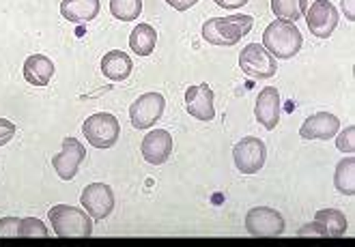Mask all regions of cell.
I'll use <instances>...</instances> for the list:
<instances>
[{
	"label": "cell",
	"instance_id": "obj_1",
	"mask_svg": "<svg viewBox=\"0 0 355 247\" xmlns=\"http://www.w3.org/2000/svg\"><path fill=\"white\" fill-rule=\"evenodd\" d=\"M252 15H228V17H211L202 24V39L211 46L231 48L239 44L241 37L252 30Z\"/></svg>",
	"mask_w": 355,
	"mask_h": 247
},
{
	"label": "cell",
	"instance_id": "obj_2",
	"mask_svg": "<svg viewBox=\"0 0 355 247\" xmlns=\"http://www.w3.org/2000/svg\"><path fill=\"white\" fill-rule=\"evenodd\" d=\"M302 33L295 26V22H286V19H276L271 22L263 33V48L274 58H293L302 50Z\"/></svg>",
	"mask_w": 355,
	"mask_h": 247
},
{
	"label": "cell",
	"instance_id": "obj_3",
	"mask_svg": "<svg viewBox=\"0 0 355 247\" xmlns=\"http://www.w3.org/2000/svg\"><path fill=\"white\" fill-rule=\"evenodd\" d=\"M52 228L62 239H85L93 235V217L85 209L56 204L50 209Z\"/></svg>",
	"mask_w": 355,
	"mask_h": 247
},
{
	"label": "cell",
	"instance_id": "obj_4",
	"mask_svg": "<svg viewBox=\"0 0 355 247\" xmlns=\"http://www.w3.org/2000/svg\"><path fill=\"white\" fill-rule=\"evenodd\" d=\"M82 131H85V138L91 147L95 149H110L119 142L121 138V122L114 114L108 112H97L93 116H89L82 125Z\"/></svg>",
	"mask_w": 355,
	"mask_h": 247
},
{
	"label": "cell",
	"instance_id": "obj_5",
	"mask_svg": "<svg viewBox=\"0 0 355 247\" xmlns=\"http://www.w3.org/2000/svg\"><path fill=\"white\" fill-rule=\"evenodd\" d=\"M239 67L241 71L252 77V80H267L274 77L278 67H276V58L271 56L261 44H248L241 54H239Z\"/></svg>",
	"mask_w": 355,
	"mask_h": 247
},
{
	"label": "cell",
	"instance_id": "obj_6",
	"mask_svg": "<svg viewBox=\"0 0 355 247\" xmlns=\"http://www.w3.org/2000/svg\"><path fill=\"white\" fill-rule=\"evenodd\" d=\"M233 159H235V166L241 174H257L265 166V159H267L265 142L254 136L243 138L241 142L235 144Z\"/></svg>",
	"mask_w": 355,
	"mask_h": 247
},
{
	"label": "cell",
	"instance_id": "obj_7",
	"mask_svg": "<svg viewBox=\"0 0 355 247\" xmlns=\"http://www.w3.org/2000/svg\"><path fill=\"white\" fill-rule=\"evenodd\" d=\"M166 108V99L162 93H144L140 95L132 108H130V118H132V125L136 129H149L151 125L162 118Z\"/></svg>",
	"mask_w": 355,
	"mask_h": 247
},
{
	"label": "cell",
	"instance_id": "obj_8",
	"mask_svg": "<svg viewBox=\"0 0 355 247\" xmlns=\"http://www.w3.org/2000/svg\"><path fill=\"white\" fill-rule=\"evenodd\" d=\"M245 228L252 237H280L284 232V217L269 207H254L245 215Z\"/></svg>",
	"mask_w": 355,
	"mask_h": 247
},
{
	"label": "cell",
	"instance_id": "obj_9",
	"mask_svg": "<svg viewBox=\"0 0 355 247\" xmlns=\"http://www.w3.org/2000/svg\"><path fill=\"white\" fill-rule=\"evenodd\" d=\"M304 15H306V24H308L310 33L319 39L331 37V33L338 26V11L331 3H327V0H317V3H312L304 11Z\"/></svg>",
	"mask_w": 355,
	"mask_h": 247
},
{
	"label": "cell",
	"instance_id": "obj_10",
	"mask_svg": "<svg viewBox=\"0 0 355 247\" xmlns=\"http://www.w3.org/2000/svg\"><path fill=\"white\" fill-rule=\"evenodd\" d=\"M80 202L93 219H106L114 209L112 187L103 183H91L85 187V192H82Z\"/></svg>",
	"mask_w": 355,
	"mask_h": 247
},
{
	"label": "cell",
	"instance_id": "obj_11",
	"mask_svg": "<svg viewBox=\"0 0 355 247\" xmlns=\"http://www.w3.org/2000/svg\"><path fill=\"white\" fill-rule=\"evenodd\" d=\"M87 159V149L85 144L78 142L76 138H65L62 140V149L58 155L52 157V166L56 170V174L62 181H71L78 174L80 163Z\"/></svg>",
	"mask_w": 355,
	"mask_h": 247
},
{
	"label": "cell",
	"instance_id": "obj_12",
	"mask_svg": "<svg viewBox=\"0 0 355 247\" xmlns=\"http://www.w3.org/2000/svg\"><path fill=\"white\" fill-rule=\"evenodd\" d=\"M185 110L190 116L198 120H214L216 108H214V91L209 84L190 86L185 91Z\"/></svg>",
	"mask_w": 355,
	"mask_h": 247
},
{
	"label": "cell",
	"instance_id": "obj_13",
	"mask_svg": "<svg viewBox=\"0 0 355 247\" xmlns=\"http://www.w3.org/2000/svg\"><path fill=\"white\" fill-rule=\"evenodd\" d=\"M140 151H142V157L147 159L151 166H162V163L168 161L173 153V136L166 129H155L144 136Z\"/></svg>",
	"mask_w": 355,
	"mask_h": 247
},
{
	"label": "cell",
	"instance_id": "obj_14",
	"mask_svg": "<svg viewBox=\"0 0 355 247\" xmlns=\"http://www.w3.org/2000/svg\"><path fill=\"white\" fill-rule=\"evenodd\" d=\"M340 120L329 112H317L306 118V122L300 127V136L304 140H329L338 134Z\"/></svg>",
	"mask_w": 355,
	"mask_h": 247
},
{
	"label": "cell",
	"instance_id": "obj_15",
	"mask_svg": "<svg viewBox=\"0 0 355 247\" xmlns=\"http://www.w3.org/2000/svg\"><path fill=\"white\" fill-rule=\"evenodd\" d=\"M254 116L265 129H276L280 122V93L274 86H267L259 93L257 106H254Z\"/></svg>",
	"mask_w": 355,
	"mask_h": 247
},
{
	"label": "cell",
	"instance_id": "obj_16",
	"mask_svg": "<svg viewBox=\"0 0 355 247\" xmlns=\"http://www.w3.org/2000/svg\"><path fill=\"white\" fill-rule=\"evenodd\" d=\"M54 75V63L44 54H31L24 60V77L33 86H48Z\"/></svg>",
	"mask_w": 355,
	"mask_h": 247
},
{
	"label": "cell",
	"instance_id": "obj_17",
	"mask_svg": "<svg viewBox=\"0 0 355 247\" xmlns=\"http://www.w3.org/2000/svg\"><path fill=\"white\" fill-rule=\"evenodd\" d=\"M60 13L65 19L73 24H85L97 17L99 13V0H62Z\"/></svg>",
	"mask_w": 355,
	"mask_h": 247
},
{
	"label": "cell",
	"instance_id": "obj_18",
	"mask_svg": "<svg viewBox=\"0 0 355 247\" xmlns=\"http://www.w3.org/2000/svg\"><path fill=\"white\" fill-rule=\"evenodd\" d=\"M132 67H134L132 58L121 50H112L108 54H103L101 58V73L112 82L128 80L132 73Z\"/></svg>",
	"mask_w": 355,
	"mask_h": 247
},
{
	"label": "cell",
	"instance_id": "obj_19",
	"mask_svg": "<svg viewBox=\"0 0 355 247\" xmlns=\"http://www.w3.org/2000/svg\"><path fill=\"white\" fill-rule=\"evenodd\" d=\"M155 44H157V33H155V28H153L151 24H138V26L132 30L130 48H132V52H136L138 56H149V54H153Z\"/></svg>",
	"mask_w": 355,
	"mask_h": 247
},
{
	"label": "cell",
	"instance_id": "obj_20",
	"mask_svg": "<svg viewBox=\"0 0 355 247\" xmlns=\"http://www.w3.org/2000/svg\"><path fill=\"white\" fill-rule=\"evenodd\" d=\"M315 221L325 230L327 237L338 239L347 232V217L338 209H321L315 215Z\"/></svg>",
	"mask_w": 355,
	"mask_h": 247
},
{
	"label": "cell",
	"instance_id": "obj_21",
	"mask_svg": "<svg viewBox=\"0 0 355 247\" xmlns=\"http://www.w3.org/2000/svg\"><path fill=\"white\" fill-rule=\"evenodd\" d=\"M334 185L336 190L345 196L355 194V159L347 157L336 166V174H334Z\"/></svg>",
	"mask_w": 355,
	"mask_h": 247
},
{
	"label": "cell",
	"instance_id": "obj_22",
	"mask_svg": "<svg viewBox=\"0 0 355 247\" xmlns=\"http://www.w3.org/2000/svg\"><path fill=\"white\" fill-rule=\"evenodd\" d=\"M110 13L121 22H132L142 13V0H110Z\"/></svg>",
	"mask_w": 355,
	"mask_h": 247
},
{
	"label": "cell",
	"instance_id": "obj_23",
	"mask_svg": "<svg viewBox=\"0 0 355 247\" xmlns=\"http://www.w3.org/2000/svg\"><path fill=\"white\" fill-rule=\"evenodd\" d=\"M271 11L278 19H286V22H297L302 17L300 0H271Z\"/></svg>",
	"mask_w": 355,
	"mask_h": 247
},
{
	"label": "cell",
	"instance_id": "obj_24",
	"mask_svg": "<svg viewBox=\"0 0 355 247\" xmlns=\"http://www.w3.org/2000/svg\"><path fill=\"white\" fill-rule=\"evenodd\" d=\"M17 237H26V239H31V237H48V228L44 226V221H39V219H35V217H26V219H22L19 221V235Z\"/></svg>",
	"mask_w": 355,
	"mask_h": 247
},
{
	"label": "cell",
	"instance_id": "obj_25",
	"mask_svg": "<svg viewBox=\"0 0 355 247\" xmlns=\"http://www.w3.org/2000/svg\"><path fill=\"white\" fill-rule=\"evenodd\" d=\"M19 221L22 219H17V217H3L0 219V237H5V239H13L19 235Z\"/></svg>",
	"mask_w": 355,
	"mask_h": 247
},
{
	"label": "cell",
	"instance_id": "obj_26",
	"mask_svg": "<svg viewBox=\"0 0 355 247\" xmlns=\"http://www.w3.org/2000/svg\"><path fill=\"white\" fill-rule=\"evenodd\" d=\"M353 136H355V127H353V125H349V127L338 136V140H336L338 151H343V153H353V151H355Z\"/></svg>",
	"mask_w": 355,
	"mask_h": 247
},
{
	"label": "cell",
	"instance_id": "obj_27",
	"mask_svg": "<svg viewBox=\"0 0 355 247\" xmlns=\"http://www.w3.org/2000/svg\"><path fill=\"white\" fill-rule=\"evenodd\" d=\"M13 136H15V122L0 118V147H5L7 142H11Z\"/></svg>",
	"mask_w": 355,
	"mask_h": 247
},
{
	"label": "cell",
	"instance_id": "obj_28",
	"mask_svg": "<svg viewBox=\"0 0 355 247\" xmlns=\"http://www.w3.org/2000/svg\"><path fill=\"white\" fill-rule=\"evenodd\" d=\"M297 235H300V237H319V239H325V237H327L325 230L321 228V226H319L317 221H312V223L304 226V228H302Z\"/></svg>",
	"mask_w": 355,
	"mask_h": 247
},
{
	"label": "cell",
	"instance_id": "obj_29",
	"mask_svg": "<svg viewBox=\"0 0 355 247\" xmlns=\"http://www.w3.org/2000/svg\"><path fill=\"white\" fill-rule=\"evenodd\" d=\"M214 3L222 9H241L243 5L250 3V0H214Z\"/></svg>",
	"mask_w": 355,
	"mask_h": 247
},
{
	"label": "cell",
	"instance_id": "obj_30",
	"mask_svg": "<svg viewBox=\"0 0 355 247\" xmlns=\"http://www.w3.org/2000/svg\"><path fill=\"white\" fill-rule=\"evenodd\" d=\"M173 9H177V11H187L190 7H194L198 0H166Z\"/></svg>",
	"mask_w": 355,
	"mask_h": 247
},
{
	"label": "cell",
	"instance_id": "obj_31",
	"mask_svg": "<svg viewBox=\"0 0 355 247\" xmlns=\"http://www.w3.org/2000/svg\"><path fill=\"white\" fill-rule=\"evenodd\" d=\"M343 9H347V19H351L353 22V0H343Z\"/></svg>",
	"mask_w": 355,
	"mask_h": 247
},
{
	"label": "cell",
	"instance_id": "obj_32",
	"mask_svg": "<svg viewBox=\"0 0 355 247\" xmlns=\"http://www.w3.org/2000/svg\"><path fill=\"white\" fill-rule=\"evenodd\" d=\"M312 3H317V0H300V11L304 13V11H306V9H308Z\"/></svg>",
	"mask_w": 355,
	"mask_h": 247
}]
</instances>
